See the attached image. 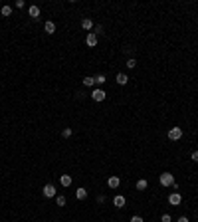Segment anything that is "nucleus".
I'll use <instances>...</instances> for the list:
<instances>
[{
    "label": "nucleus",
    "mask_w": 198,
    "mask_h": 222,
    "mask_svg": "<svg viewBox=\"0 0 198 222\" xmlns=\"http://www.w3.org/2000/svg\"><path fill=\"white\" fill-rule=\"evenodd\" d=\"M42 192H44V196H46V198H53V196H58V191H56V187H53L52 182H48V185H44V188H42Z\"/></svg>",
    "instance_id": "nucleus-1"
},
{
    "label": "nucleus",
    "mask_w": 198,
    "mask_h": 222,
    "mask_svg": "<svg viewBox=\"0 0 198 222\" xmlns=\"http://www.w3.org/2000/svg\"><path fill=\"white\" fill-rule=\"evenodd\" d=\"M159 181H160V185H163V187H173L174 185V177L170 175V172H163Z\"/></svg>",
    "instance_id": "nucleus-2"
},
{
    "label": "nucleus",
    "mask_w": 198,
    "mask_h": 222,
    "mask_svg": "<svg viewBox=\"0 0 198 222\" xmlns=\"http://www.w3.org/2000/svg\"><path fill=\"white\" fill-rule=\"evenodd\" d=\"M168 139L170 141H180V139H182V129H180V127H173L168 131Z\"/></svg>",
    "instance_id": "nucleus-3"
},
{
    "label": "nucleus",
    "mask_w": 198,
    "mask_h": 222,
    "mask_svg": "<svg viewBox=\"0 0 198 222\" xmlns=\"http://www.w3.org/2000/svg\"><path fill=\"white\" fill-rule=\"evenodd\" d=\"M180 202H182V196H180V192H170V194H168V204H173V206H178Z\"/></svg>",
    "instance_id": "nucleus-4"
},
{
    "label": "nucleus",
    "mask_w": 198,
    "mask_h": 222,
    "mask_svg": "<svg viewBox=\"0 0 198 222\" xmlns=\"http://www.w3.org/2000/svg\"><path fill=\"white\" fill-rule=\"evenodd\" d=\"M105 97H107V93H105L103 89H99V87L91 91V99H93V101H103Z\"/></svg>",
    "instance_id": "nucleus-5"
},
{
    "label": "nucleus",
    "mask_w": 198,
    "mask_h": 222,
    "mask_svg": "<svg viewBox=\"0 0 198 222\" xmlns=\"http://www.w3.org/2000/svg\"><path fill=\"white\" fill-rule=\"evenodd\" d=\"M85 44H87L89 48H95L97 46V34H95V32H89L87 38H85Z\"/></svg>",
    "instance_id": "nucleus-6"
},
{
    "label": "nucleus",
    "mask_w": 198,
    "mask_h": 222,
    "mask_svg": "<svg viewBox=\"0 0 198 222\" xmlns=\"http://www.w3.org/2000/svg\"><path fill=\"white\" fill-rule=\"evenodd\" d=\"M107 185H109L111 188H117L121 185V178L119 177H109V178H107Z\"/></svg>",
    "instance_id": "nucleus-7"
},
{
    "label": "nucleus",
    "mask_w": 198,
    "mask_h": 222,
    "mask_svg": "<svg viewBox=\"0 0 198 222\" xmlns=\"http://www.w3.org/2000/svg\"><path fill=\"white\" fill-rule=\"evenodd\" d=\"M113 204H115L117 208H123V206H125V196H121V194H117V196L113 198Z\"/></svg>",
    "instance_id": "nucleus-8"
},
{
    "label": "nucleus",
    "mask_w": 198,
    "mask_h": 222,
    "mask_svg": "<svg viewBox=\"0 0 198 222\" xmlns=\"http://www.w3.org/2000/svg\"><path fill=\"white\" fill-rule=\"evenodd\" d=\"M28 14H30L34 20H38V18H40V8H38V6H30V8H28Z\"/></svg>",
    "instance_id": "nucleus-9"
},
{
    "label": "nucleus",
    "mask_w": 198,
    "mask_h": 222,
    "mask_svg": "<svg viewBox=\"0 0 198 222\" xmlns=\"http://www.w3.org/2000/svg\"><path fill=\"white\" fill-rule=\"evenodd\" d=\"M81 28H83V30H91V28H93V20H91V18H83V20H81Z\"/></svg>",
    "instance_id": "nucleus-10"
},
{
    "label": "nucleus",
    "mask_w": 198,
    "mask_h": 222,
    "mask_svg": "<svg viewBox=\"0 0 198 222\" xmlns=\"http://www.w3.org/2000/svg\"><path fill=\"white\" fill-rule=\"evenodd\" d=\"M60 182H62V187H69V185H71V177H69V175H62L60 177Z\"/></svg>",
    "instance_id": "nucleus-11"
},
{
    "label": "nucleus",
    "mask_w": 198,
    "mask_h": 222,
    "mask_svg": "<svg viewBox=\"0 0 198 222\" xmlns=\"http://www.w3.org/2000/svg\"><path fill=\"white\" fill-rule=\"evenodd\" d=\"M76 198H77V200H83V198H87V191H85L83 187H81V188H77V191H76Z\"/></svg>",
    "instance_id": "nucleus-12"
},
{
    "label": "nucleus",
    "mask_w": 198,
    "mask_h": 222,
    "mask_svg": "<svg viewBox=\"0 0 198 222\" xmlns=\"http://www.w3.org/2000/svg\"><path fill=\"white\" fill-rule=\"evenodd\" d=\"M127 82H129L127 73H117V83L119 85H127Z\"/></svg>",
    "instance_id": "nucleus-13"
},
{
    "label": "nucleus",
    "mask_w": 198,
    "mask_h": 222,
    "mask_svg": "<svg viewBox=\"0 0 198 222\" xmlns=\"http://www.w3.org/2000/svg\"><path fill=\"white\" fill-rule=\"evenodd\" d=\"M44 30L48 32V34H53V32H56V24H53L52 20H50V22H46V24H44Z\"/></svg>",
    "instance_id": "nucleus-14"
},
{
    "label": "nucleus",
    "mask_w": 198,
    "mask_h": 222,
    "mask_svg": "<svg viewBox=\"0 0 198 222\" xmlns=\"http://www.w3.org/2000/svg\"><path fill=\"white\" fill-rule=\"evenodd\" d=\"M66 202H67V200H66L63 194H58V196H56V204H58V206H66Z\"/></svg>",
    "instance_id": "nucleus-15"
},
{
    "label": "nucleus",
    "mask_w": 198,
    "mask_h": 222,
    "mask_svg": "<svg viewBox=\"0 0 198 222\" xmlns=\"http://www.w3.org/2000/svg\"><path fill=\"white\" fill-rule=\"evenodd\" d=\"M147 187H149V182L145 181V178H141V181H137V191H145Z\"/></svg>",
    "instance_id": "nucleus-16"
},
{
    "label": "nucleus",
    "mask_w": 198,
    "mask_h": 222,
    "mask_svg": "<svg viewBox=\"0 0 198 222\" xmlns=\"http://www.w3.org/2000/svg\"><path fill=\"white\" fill-rule=\"evenodd\" d=\"M93 79H95V83H97V85H103V83L107 82V79H105V75H103V73H99V75H95V78H93Z\"/></svg>",
    "instance_id": "nucleus-17"
},
{
    "label": "nucleus",
    "mask_w": 198,
    "mask_h": 222,
    "mask_svg": "<svg viewBox=\"0 0 198 222\" xmlns=\"http://www.w3.org/2000/svg\"><path fill=\"white\" fill-rule=\"evenodd\" d=\"M83 85H85V87H93V85H95V79H93V78H83Z\"/></svg>",
    "instance_id": "nucleus-18"
},
{
    "label": "nucleus",
    "mask_w": 198,
    "mask_h": 222,
    "mask_svg": "<svg viewBox=\"0 0 198 222\" xmlns=\"http://www.w3.org/2000/svg\"><path fill=\"white\" fill-rule=\"evenodd\" d=\"M62 135H63V137H66V139H69V137H71V135H73L71 127H66V129H63V131H62Z\"/></svg>",
    "instance_id": "nucleus-19"
},
{
    "label": "nucleus",
    "mask_w": 198,
    "mask_h": 222,
    "mask_svg": "<svg viewBox=\"0 0 198 222\" xmlns=\"http://www.w3.org/2000/svg\"><path fill=\"white\" fill-rule=\"evenodd\" d=\"M0 14H2V16H10V14H12V8H10V6H2Z\"/></svg>",
    "instance_id": "nucleus-20"
},
{
    "label": "nucleus",
    "mask_w": 198,
    "mask_h": 222,
    "mask_svg": "<svg viewBox=\"0 0 198 222\" xmlns=\"http://www.w3.org/2000/svg\"><path fill=\"white\" fill-rule=\"evenodd\" d=\"M125 66L129 68V69H133V68L137 66V62H135V59H133V58H129V59H127V64H125Z\"/></svg>",
    "instance_id": "nucleus-21"
},
{
    "label": "nucleus",
    "mask_w": 198,
    "mask_h": 222,
    "mask_svg": "<svg viewBox=\"0 0 198 222\" xmlns=\"http://www.w3.org/2000/svg\"><path fill=\"white\" fill-rule=\"evenodd\" d=\"M190 159L194 161V163H198V151H192V155H190Z\"/></svg>",
    "instance_id": "nucleus-22"
},
{
    "label": "nucleus",
    "mask_w": 198,
    "mask_h": 222,
    "mask_svg": "<svg viewBox=\"0 0 198 222\" xmlns=\"http://www.w3.org/2000/svg\"><path fill=\"white\" fill-rule=\"evenodd\" d=\"M14 6H16V8H24V0H16Z\"/></svg>",
    "instance_id": "nucleus-23"
},
{
    "label": "nucleus",
    "mask_w": 198,
    "mask_h": 222,
    "mask_svg": "<svg viewBox=\"0 0 198 222\" xmlns=\"http://www.w3.org/2000/svg\"><path fill=\"white\" fill-rule=\"evenodd\" d=\"M173 218H170V214H163V218H160V222H170Z\"/></svg>",
    "instance_id": "nucleus-24"
},
{
    "label": "nucleus",
    "mask_w": 198,
    "mask_h": 222,
    "mask_svg": "<svg viewBox=\"0 0 198 222\" xmlns=\"http://www.w3.org/2000/svg\"><path fill=\"white\" fill-rule=\"evenodd\" d=\"M131 222H143V218H141V216H133Z\"/></svg>",
    "instance_id": "nucleus-25"
},
{
    "label": "nucleus",
    "mask_w": 198,
    "mask_h": 222,
    "mask_svg": "<svg viewBox=\"0 0 198 222\" xmlns=\"http://www.w3.org/2000/svg\"><path fill=\"white\" fill-rule=\"evenodd\" d=\"M178 222H188V218H186V216H180V218H178Z\"/></svg>",
    "instance_id": "nucleus-26"
}]
</instances>
